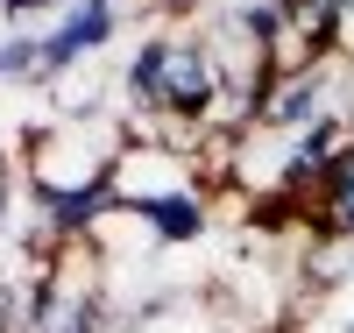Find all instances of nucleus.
Wrapping results in <instances>:
<instances>
[{
	"label": "nucleus",
	"instance_id": "nucleus-3",
	"mask_svg": "<svg viewBox=\"0 0 354 333\" xmlns=\"http://www.w3.org/2000/svg\"><path fill=\"white\" fill-rule=\"evenodd\" d=\"M128 8L135 0H71V8L43 28V78H36V93L43 85H64L78 64H93V57L128 28Z\"/></svg>",
	"mask_w": 354,
	"mask_h": 333
},
{
	"label": "nucleus",
	"instance_id": "nucleus-2",
	"mask_svg": "<svg viewBox=\"0 0 354 333\" xmlns=\"http://www.w3.org/2000/svg\"><path fill=\"white\" fill-rule=\"evenodd\" d=\"M128 156V120L121 114H78L50 120L21 142V192L36 206H64L85 192H113V170Z\"/></svg>",
	"mask_w": 354,
	"mask_h": 333
},
{
	"label": "nucleus",
	"instance_id": "nucleus-8",
	"mask_svg": "<svg viewBox=\"0 0 354 333\" xmlns=\"http://www.w3.org/2000/svg\"><path fill=\"white\" fill-rule=\"evenodd\" d=\"M43 78V36H0V85H15V93H36Z\"/></svg>",
	"mask_w": 354,
	"mask_h": 333
},
{
	"label": "nucleus",
	"instance_id": "nucleus-5",
	"mask_svg": "<svg viewBox=\"0 0 354 333\" xmlns=\"http://www.w3.org/2000/svg\"><path fill=\"white\" fill-rule=\"evenodd\" d=\"M121 220H135L142 234H149V249H185V241H198L205 227H213V199H205V185L192 177V185H170V192H149V199H128L113 206Z\"/></svg>",
	"mask_w": 354,
	"mask_h": 333
},
{
	"label": "nucleus",
	"instance_id": "nucleus-7",
	"mask_svg": "<svg viewBox=\"0 0 354 333\" xmlns=\"http://www.w3.org/2000/svg\"><path fill=\"white\" fill-rule=\"evenodd\" d=\"M305 213H312V234H340V241H354V142L333 156V170L319 177V192L305 199Z\"/></svg>",
	"mask_w": 354,
	"mask_h": 333
},
{
	"label": "nucleus",
	"instance_id": "nucleus-9",
	"mask_svg": "<svg viewBox=\"0 0 354 333\" xmlns=\"http://www.w3.org/2000/svg\"><path fill=\"white\" fill-rule=\"evenodd\" d=\"M340 57L354 64V0H340Z\"/></svg>",
	"mask_w": 354,
	"mask_h": 333
},
{
	"label": "nucleus",
	"instance_id": "nucleus-1",
	"mask_svg": "<svg viewBox=\"0 0 354 333\" xmlns=\"http://www.w3.org/2000/svg\"><path fill=\"white\" fill-rule=\"evenodd\" d=\"M121 93H128V114L156 120L170 149L198 142L213 107H220V93H227L205 28H149L135 43V57L121 64Z\"/></svg>",
	"mask_w": 354,
	"mask_h": 333
},
{
	"label": "nucleus",
	"instance_id": "nucleus-4",
	"mask_svg": "<svg viewBox=\"0 0 354 333\" xmlns=\"http://www.w3.org/2000/svg\"><path fill=\"white\" fill-rule=\"evenodd\" d=\"M93 249H64L57 255V277H50V305H43V326L36 333H113V305L93 269Z\"/></svg>",
	"mask_w": 354,
	"mask_h": 333
},
{
	"label": "nucleus",
	"instance_id": "nucleus-6",
	"mask_svg": "<svg viewBox=\"0 0 354 333\" xmlns=\"http://www.w3.org/2000/svg\"><path fill=\"white\" fill-rule=\"evenodd\" d=\"M50 277H57V255L21 249V241L0 249V333H36V326H43Z\"/></svg>",
	"mask_w": 354,
	"mask_h": 333
}]
</instances>
